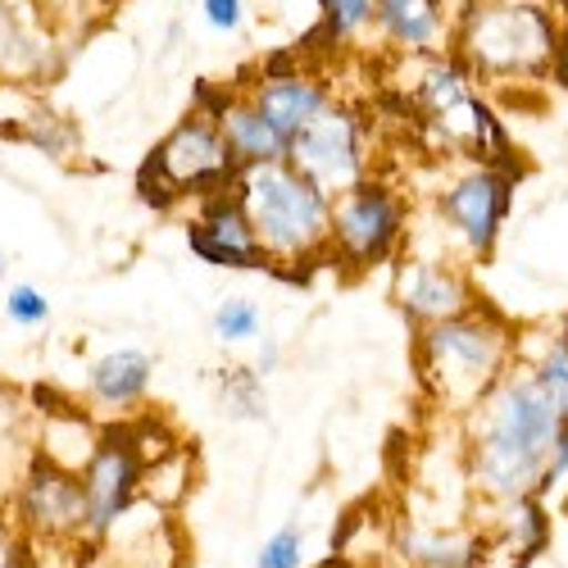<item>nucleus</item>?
<instances>
[{
  "label": "nucleus",
  "instance_id": "nucleus-2",
  "mask_svg": "<svg viewBox=\"0 0 568 568\" xmlns=\"http://www.w3.org/2000/svg\"><path fill=\"white\" fill-rule=\"evenodd\" d=\"M236 196L246 205V219L268 260V273L305 287L314 268L327 264L333 196L323 186H314L292 160L246 164L236 173Z\"/></svg>",
  "mask_w": 568,
  "mask_h": 568
},
{
  "label": "nucleus",
  "instance_id": "nucleus-13",
  "mask_svg": "<svg viewBox=\"0 0 568 568\" xmlns=\"http://www.w3.org/2000/svg\"><path fill=\"white\" fill-rule=\"evenodd\" d=\"M60 60V28L28 0H0V82L55 78Z\"/></svg>",
  "mask_w": 568,
  "mask_h": 568
},
{
  "label": "nucleus",
  "instance_id": "nucleus-3",
  "mask_svg": "<svg viewBox=\"0 0 568 568\" xmlns=\"http://www.w3.org/2000/svg\"><path fill=\"white\" fill-rule=\"evenodd\" d=\"M514 327L478 301L473 310L414 327V373L428 400L446 414H468L514 364Z\"/></svg>",
  "mask_w": 568,
  "mask_h": 568
},
{
  "label": "nucleus",
  "instance_id": "nucleus-29",
  "mask_svg": "<svg viewBox=\"0 0 568 568\" xmlns=\"http://www.w3.org/2000/svg\"><path fill=\"white\" fill-rule=\"evenodd\" d=\"M305 559V532L296 524H282L255 555V568H301Z\"/></svg>",
  "mask_w": 568,
  "mask_h": 568
},
{
  "label": "nucleus",
  "instance_id": "nucleus-33",
  "mask_svg": "<svg viewBox=\"0 0 568 568\" xmlns=\"http://www.w3.org/2000/svg\"><path fill=\"white\" fill-rule=\"evenodd\" d=\"M568 473V423L559 428V437H555V446H550V459H546V473L537 478V491L532 496H550L555 487H559V478Z\"/></svg>",
  "mask_w": 568,
  "mask_h": 568
},
{
  "label": "nucleus",
  "instance_id": "nucleus-9",
  "mask_svg": "<svg viewBox=\"0 0 568 568\" xmlns=\"http://www.w3.org/2000/svg\"><path fill=\"white\" fill-rule=\"evenodd\" d=\"M10 514H14V524L28 532L32 546L37 541H45V546L82 541V532H87L82 478H78L73 468H60V464L41 459L32 450V459L23 464V473L14 478Z\"/></svg>",
  "mask_w": 568,
  "mask_h": 568
},
{
  "label": "nucleus",
  "instance_id": "nucleus-1",
  "mask_svg": "<svg viewBox=\"0 0 568 568\" xmlns=\"http://www.w3.org/2000/svg\"><path fill=\"white\" fill-rule=\"evenodd\" d=\"M564 423L568 418L537 387L532 368L514 359L500 383L464 414L468 487L491 505H509L518 496H532Z\"/></svg>",
  "mask_w": 568,
  "mask_h": 568
},
{
  "label": "nucleus",
  "instance_id": "nucleus-14",
  "mask_svg": "<svg viewBox=\"0 0 568 568\" xmlns=\"http://www.w3.org/2000/svg\"><path fill=\"white\" fill-rule=\"evenodd\" d=\"M450 28H455L450 0H377V14H373L377 45L396 60L450 51Z\"/></svg>",
  "mask_w": 568,
  "mask_h": 568
},
{
  "label": "nucleus",
  "instance_id": "nucleus-22",
  "mask_svg": "<svg viewBox=\"0 0 568 568\" xmlns=\"http://www.w3.org/2000/svg\"><path fill=\"white\" fill-rule=\"evenodd\" d=\"M318 6V32L327 51H355L373 37L377 0H314Z\"/></svg>",
  "mask_w": 568,
  "mask_h": 568
},
{
  "label": "nucleus",
  "instance_id": "nucleus-18",
  "mask_svg": "<svg viewBox=\"0 0 568 568\" xmlns=\"http://www.w3.org/2000/svg\"><path fill=\"white\" fill-rule=\"evenodd\" d=\"M186 223L201 227L205 236H214V242H223V246L260 251L255 227H251V219H246V205H242V196H236V182H232V186H219V192H205V196L196 201V214L186 219ZM260 255H264V251H260Z\"/></svg>",
  "mask_w": 568,
  "mask_h": 568
},
{
  "label": "nucleus",
  "instance_id": "nucleus-8",
  "mask_svg": "<svg viewBox=\"0 0 568 568\" xmlns=\"http://www.w3.org/2000/svg\"><path fill=\"white\" fill-rule=\"evenodd\" d=\"M514 186H518V173L468 160L433 196V219L468 260H491L514 210Z\"/></svg>",
  "mask_w": 568,
  "mask_h": 568
},
{
  "label": "nucleus",
  "instance_id": "nucleus-38",
  "mask_svg": "<svg viewBox=\"0 0 568 568\" xmlns=\"http://www.w3.org/2000/svg\"><path fill=\"white\" fill-rule=\"evenodd\" d=\"M564 509H568V500H564Z\"/></svg>",
  "mask_w": 568,
  "mask_h": 568
},
{
  "label": "nucleus",
  "instance_id": "nucleus-5",
  "mask_svg": "<svg viewBox=\"0 0 568 568\" xmlns=\"http://www.w3.org/2000/svg\"><path fill=\"white\" fill-rule=\"evenodd\" d=\"M236 173H242V164H236L232 146L223 141L219 123L205 119L201 110H186L141 164L136 196L151 210L169 214L178 201H201L205 192L232 186Z\"/></svg>",
  "mask_w": 568,
  "mask_h": 568
},
{
  "label": "nucleus",
  "instance_id": "nucleus-16",
  "mask_svg": "<svg viewBox=\"0 0 568 568\" xmlns=\"http://www.w3.org/2000/svg\"><path fill=\"white\" fill-rule=\"evenodd\" d=\"M97 555H105L110 568H178L182 537L173 528L169 509H155L146 500H136L110 528V537L97 546Z\"/></svg>",
  "mask_w": 568,
  "mask_h": 568
},
{
  "label": "nucleus",
  "instance_id": "nucleus-10",
  "mask_svg": "<svg viewBox=\"0 0 568 568\" xmlns=\"http://www.w3.org/2000/svg\"><path fill=\"white\" fill-rule=\"evenodd\" d=\"M141 473H146V464H141V455L132 450L123 423H110L97 455H91L78 473L82 496H87V532H82L87 550H97L110 537V528L141 500Z\"/></svg>",
  "mask_w": 568,
  "mask_h": 568
},
{
  "label": "nucleus",
  "instance_id": "nucleus-32",
  "mask_svg": "<svg viewBox=\"0 0 568 568\" xmlns=\"http://www.w3.org/2000/svg\"><path fill=\"white\" fill-rule=\"evenodd\" d=\"M23 442V396L0 383V446Z\"/></svg>",
  "mask_w": 568,
  "mask_h": 568
},
{
  "label": "nucleus",
  "instance_id": "nucleus-26",
  "mask_svg": "<svg viewBox=\"0 0 568 568\" xmlns=\"http://www.w3.org/2000/svg\"><path fill=\"white\" fill-rule=\"evenodd\" d=\"M182 236H186V251H192L201 264L210 268H232V273H268V260L260 251H236V246H223L214 236H205L201 227L182 223Z\"/></svg>",
  "mask_w": 568,
  "mask_h": 568
},
{
  "label": "nucleus",
  "instance_id": "nucleus-6",
  "mask_svg": "<svg viewBox=\"0 0 568 568\" xmlns=\"http://www.w3.org/2000/svg\"><path fill=\"white\" fill-rule=\"evenodd\" d=\"M409 236V201L396 182L368 173L351 192L333 196V227H327V264L346 277H364L383 264H396Z\"/></svg>",
  "mask_w": 568,
  "mask_h": 568
},
{
  "label": "nucleus",
  "instance_id": "nucleus-19",
  "mask_svg": "<svg viewBox=\"0 0 568 568\" xmlns=\"http://www.w3.org/2000/svg\"><path fill=\"white\" fill-rule=\"evenodd\" d=\"M400 555L414 564V568H473L478 564V537L468 532H446V528H405L396 537Z\"/></svg>",
  "mask_w": 568,
  "mask_h": 568
},
{
  "label": "nucleus",
  "instance_id": "nucleus-34",
  "mask_svg": "<svg viewBox=\"0 0 568 568\" xmlns=\"http://www.w3.org/2000/svg\"><path fill=\"white\" fill-rule=\"evenodd\" d=\"M28 6H32L37 14H45L55 28H64V23H73V19H82V14L97 10V0H28Z\"/></svg>",
  "mask_w": 568,
  "mask_h": 568
},
{
  "label": "nucleus",
  "instance_id": "nucleus-31",
  "mask_svg": "<svg viewBox=\"0 0 568 568\" xmlns=\"http://www.w3.org/2000/svg\"><path fill=\"white\" fill-rule=\"evenodd\" d=\"M201 19L210 32H242L246 28V0H201Z\"/></svg>",
  "mask_w": 568,
  "mask_h": 568
},
{
  "label": "nucleus",
  "instance_id": "nucleus-24",
  "mask_svg": "<svg viewBox=\"0 0 568 568\" xmlns=\"http://www.w3.org/2000/svg\"><path fill=\"white\" fill-rule=\"evenodd\" d=\"M518 364H528L532 377H537V387L555 400V409L568 418V337L555 333L550 342H541L537 355H518Z\"/></svg>",
  "mask_w": 568,
  "mask_h": 568
},
{
  "label": "nucleus",
  "instance_id": "nucleus-28",
  "mask_svg": "<svg viewBox=\"0 0 568 568\" xmlns=\"http://www.w3.org/2000/svg\"><path fill=\"white\" fill-rule=\"evenodd\" d=\"M0 310H6V318L14 327H45L51 323V296H45L41 287H32V282H14V287L6 292V301H0Z\"/></svg>",
  "mask_w": 568,
  "mask_h": 568
},
{
  "label": "nucleus",
  "instance_id": "nucleus-21",
  "mask_svg": "<svg viewBox=\"0 0 568 568\" xmlns=\"http://www.w3.org/2000/svg\"><path fill=\"white\" fill-rule=\"evenodd\" d=\"M192 483H196V459H192V450L173 446L169 455L151 459L146 473H141V500L173 514V509L186 500V491H192Z\"/></svg>",
  "mask_w": 568,
  "mask_h": 568
},
{
  "label": "nucleus",
  "instance_id": "nucleus-30",
  "mask_svg": "<svg viewBox=\"0 0 568 568\" xmlns=\"http://www.w3.org/2000/svg\"><path fill=\"white\" fill-rule=\"evenodd\" d=\"M0 568H32V541L10 509H0Z\"/></svg>",
  "mask_w": 568,
  "mask_h": 568
},
{
  "label": "nucleus",
  "instance_id": "nucleus-37",
  "mask_svg": "<svg viewBox=\"0 0 568 568\" xmlns=\"http://www.w3.org/2000/svg\"><path fill=\"white\" fill-rule=\"evenodd\" d=\"M564 337H568V327H564Z\"/></svg>",
  "mask_w": 568,
  "mask_h": 568
},
{
  "label": "nucleus",
  "instance_id": "nucleus-15",
  "mask_svg": "<svg viewBox=\"0 0 568 568\" xmlns=\"http://www.w3.org/2000/svg\"><path fill=\"white\" fill-rule=\"evenodd\" d=\"M151 383H155V355L151 351H136V346L105 351L87 364V409L110 418V423H123V418L146 409Z\"/></svg>",
  "mask_w": 568,
  "mask_h": 568
},
{
  "label": "nucleus",
  "instance_id": "nucleus-27",
  "mask_svg": "<svg viewBox=\"0 0 568 568\" xmlns=\"http://www.w3.org/2000/svg\"><path fill=\"white\" fill-rule=\"evenodd\" d=\"M500 509H509V537L524 546V564L546 546V537H550V518H546V509H541V496H518V500H509V505H500Z\"/></svg>",
  "mask_w": 568,
  "mask_h": 568
},
{
  "label": "nucleus",
  "instance_id": "nucleus-23",
  "mask_svg": "<svg viewBox=\"0 0 568 568\" xmlns=\"http://www.w3.org/2000/svg\"><path fill=\"white\" fill-rule=\"evenodd\" d=\"M19 132H23L28 146H37L41 155H51V160H73V155L82 151L78 123L64 119L60 110H45V105H41V110H28L23 123H19Z\"/></svg>",
  "mask_w": 568,
  "mask_h": 568
},
{
  "label": "nucleus",
  "instance_id": "nucleus-25",
  "mask_svg": "<svg viewBox=\"0 0 568 568\" xmlns=\"http://www.w3.org/2000/svg\"><path fill=\"white\" fill-rule=\"evenodd\" d=\"M210 327H214V342H223V346H251L264 337V310L251 296H227V301H219Z\"/></svg>",
  "mask_w": 568,
  "mask_h": 568
},
{
  "label": "nucleus",
  "instance_id": "nucleus-20",
  "mask_svg": "<svg viewBox=\"0 0 568 568\" xmlns=\"http://www.w3.org/2000/svg\"><path fill=\"white\" fill-rule=\"evenodd\" d=\"M214 409L232 423H264L268 418L264 377L255 373V364H227L214 373Z\"/></svg>",
  "mask_w": 568,
  "mask_h": 568
},
{
  "label": "nucleus",
  "instance_id": "nucleus-35",
  "mask_svg": "<svg viewBox=\"0 0 568 568\" xmlns=\"http://www.w3.org/2000/svg\"><path fill=\"white\" fill-rule=\"evenodd\" d=\"M255 346H260V351H255V373H260V377L277 373V364H282V351H277V342H264V337H260Z\"/></svg>",
  "mask_w": 568,
  "mask_h": 568
},
{
  "label": "nucleus",
  "instance_id": "nucleus-11",
  "mask_svg": "<svg viewBox=\"0 0 568 568\" xmlns=\"http://www.w3.org/2000/svg\"><path fill=\"white\" fill-rule=\"evenodd\" d=\"M392 296L409 327L455 318L483 301L478 287H473V277L446 255H400L396 277H392Z\"/></svg>",
  "mask_w": 568,
  "mask_h": 568
},
{
  "label": "nucleus",
  "instance_id": "nucleus-36",
  "mask_svg": "<svg viewBox=\"0 0 568 568\" xmlns=\"http://www.w3.org/2000/svg\"><path fill=\"white\" fill-rule=\"evenodd\" d=\"M6 268H10V260H6V251H0V277H6Z\"/></svg>",
  "mask_w": 568,
  "mask_h": 568
},
{
  "label": "nucleus",
  "instance_id": "nucleus-7",
  "mask_svg": "<svg viewBox=\"0 0 568 568\" xmlns=\"http://www.w3.org/2000/svg\"><path fill=\"white\" fill-rule=\"evenodd\" d=\"M287 160L327 196L351 192L373 173V123L355 101H327L287 146Z\"/></svg>",
  "mask_w": 568,
  "mask_h": 568
},
{
  "label": "nucleus",
  "instance_id": "nucleus-12",
  "mask_svg": "<svg viewBox=\"0 0 568 568\" xmlns=\"http://www.w3.org/2000/svg\"><path fill=\"white\" fill-rule=\"evenodd\" d=\"M251 105L268 119V128L277 136H296L327 101H337V87L318 69H301V64H264L251 82H246Z\"/></svg>",
  "mask_w": 568,
  "mask_h": 568
},
{
  "label": "nucleus",
  "instance_id": "nucleus-39",
  "mask_svg": "<svg viewBox=\"0 0 568 568\" xmlns=\"http://www.w3.org/2000/svg\"><path fill=\"white\" fill-rule=\"evenodd\" d=\"M564 327H568V323H564Z\"/></svg>",
  "mask_w": 568,
  "mask_h": 568
},
{
  "label": "nucleus",
  "instance_id": "nucleus-17",
  "mask_svg": "<svg viewBox=\"0 0 568 568\" xmlns=\"http://www.w3.org/2000/svg\"><path fill=\"white\" fill-rule=\"evenodd\" d=\"M219 123V132H223V141L232 146V155H236V164H273V160H287V146L292 141L287 136H277L273 128H268V119L251 105V97H246V87L236 91V97L223 105V114L214 119Z\"/></svg>",
  "mask_w": 568,
  "mask_h": 568
},
{
  "label": "nucleus",
  "instance_id": "nucleus-4",
  "mask_svg": "<svg viewBox=\"0 0 568 568\" xmlns=\"http://www.w3.org/2000/svg\"><path fill=\"white\" fill-rule=\"evenodd\" d=\"M564 23L541 0H464L455 10L450 51L473 82H518L550 73Z\"/></svg>",
  "mask_w": 568,
  "mask_h": 568
}]
</instances>
